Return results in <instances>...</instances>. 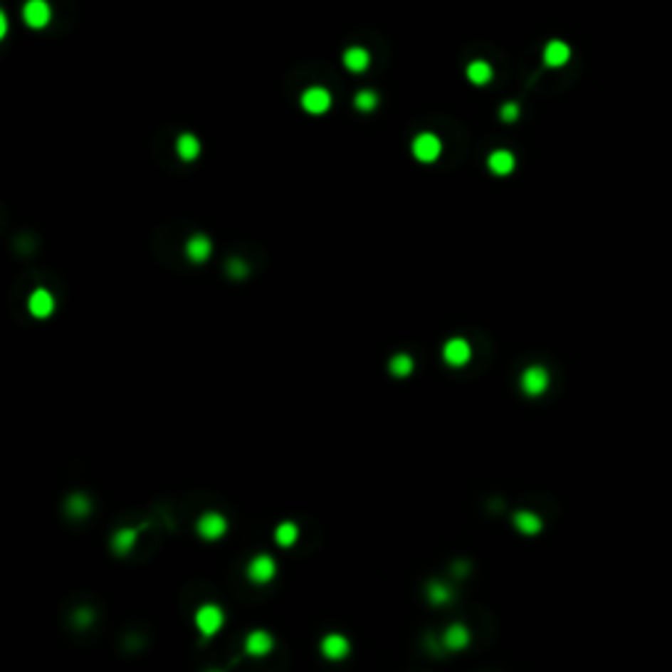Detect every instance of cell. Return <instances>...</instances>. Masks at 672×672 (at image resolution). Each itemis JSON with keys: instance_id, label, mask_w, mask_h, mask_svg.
Here are the masks:
<instances>
[{"instance_id": "1", "label": "cell", "mask_w": 672, "mask_h": 672, "mask_svg": "<svg viewBox=\"0 0 672 672\" xmlns=\"http://www.w3.org/2000/svg\"><path fill=\"white\" fill-rule=\"evenodd\" d=\"M552 384V376L544 365H528L520 373V389L525 397H541L546 394V389Z\"/></svg>"}, {"instance_id": "2", "label": "cell", "mask_w": 672, "mask_h": 672, "mask_svg": "<svg viewBox=\"0 0 672 672\" xmlns=\"http://www.w3.org/2000/svg\"><path fill=\"white\" fill-rule=\"evenodd\" d=\"M194 625L200 630L205 639L216 636L221 628H224V612H221L219 604H202L197 612H194Z\"/></svg>"}, {"instance_id": "3", "label": "cell", "mask_w": 672, "mask_h": 672, "mask_svg": "<svg viewBox=\"0 0 672 672\" xmlns=\"http://www.w3.org/2000/svg\"><path fill=\"white\" fill-rule=\"evenodd\" d=\"M412 155L418 163H436L441 158V140L431 132H423L412 140Z\"/></svg>"}, {"instance_id": "4", "label": "cell", "mask_w": 672, "mask_h": 672, "mask_svg": "<svg viewBox=\"0 0 672 672\" xmlns=\"http://www.w3.org/2000/svg\"><path fill=\"white\" fill-rule=\"evenodd\" d=\"M471 342L468 339H462V336H454V339H449L444 347H441V357H444V362L449 365V368H462V365H468L471 362Z\"/></svg>"}, {"instance_id": "5", "label": "cell", "mask_w": 672, "mask_h": 672, "mask_svg": "<svg viewBox=\"0 0 672 672\" xmlns=\"http://www.w3.org/2000/svg\"><path fill=\"white\" fill-rule=\"evenodd\" d=\"M21 19L29 29H45L51 24L53 11L48 6V0H26L24 9H21Z\"/></svg>"}, {"instance_id": "6", "label": "cell", "mask_w": 672, "mask_h": 672, "mask_svg": "<svg viewBox=\"0 0 672 672\" xmlns=\"http://www.w3.org/2000/svg\"><path fill=\"white\" fill-rule=\"evenodd\" d=\"M300 105H303V110L310 113V116H323V113L331 108V93H328L326 87H310V90L303 93Z\"/></svg>"}, {"instance_id": "7", "label": "cell", "mask_w": 672, "mask_h": 672, "mask_svg": "<svg viewBox=\"0 0 672 672\" xmlns=\"http://www.w3.org/2000/svg\"><path fill=\"white\" fill-rule=\"evenodd\" d=\"M229 530V520L221 513H205L200 515L197 520V533H200L205 541H219V538L226 536Z\"/></svg>"}, {"instance_id": "8", "label": "cell", "mask_w": 672, "mask_h": 672, "mask_svg": "<svg viewBox=\"0 0 672 672\" xmlns=\"http://www.w3.org/2000/svg\"><path fill=\"white\" fill-rule=\"evenodd\" d=\"M273 575H276V560L268 555H258L252 557L250 565H247V578L252 580V583H271L273 580Z\"/></svg>"}, {"instance_id": "9", "label": "cell", "mask_w": 672, "mask_h": 672, "mask_svg": "<svg viewBox=\"0 0 672 672\" xmlns=\"http://www.w3.org/2000/svg\"><path fill=\"white\" fill-rule=\"evenodd\" d=\"M320 654L326 656L328 662H342L350 654V641L342 633H328L326 639L320 641Z\"/></svg>"}, {"instance_id": "10", "label": "cell", "mask_w": 672, "mask_h": 672, "mask_svg": "<svg viewBox=\"0 0 672 672\" xmlns=\"http://www.w3.org/2000/svg\"><path fill=\"white\" fill-rule=\"evenodd\" d=\"M570 56H572L570 45H567V42H562V40H549V42H546L544 53H541L544 66H549V68H562L565 63L570 61Z\"/></svg>"}, {"instance_id": "11", "label": "cell", "mask_w": 672, "mask_h": 672, "mask_svg": "<svg viewBox=\"0 0 672 672\" xmlns=\"http://www.w3.org/2000/svg\"><path fill=\"white\" fill-rule=\"evenodd\" d=\"M26 308H29V313H32L34 318H48V315H53V310H56V300H53V294L48 292V289H34V292L29 294Z\"/></svg>"}, {"instance_id": "12", "label": "cell", "mask_w": 672, "mask_h": 672, "mask_svg": "<svg viewBox=\"0 0 672 672\" xmlns=\"http://www.w3.org/2000/svg\"><path fill=\"white\" fill-rule=\"evenodd\" d=\"M271 649H273V639H271L266 630H252V633H247L244 651L250 656H266L271 654Z\"/></svg>"}, {"instance_id": "13", "label": "cell", "mask_w": 672, "mask_h": 672, "mask_svg": "<svg viewBox=\"0 0 672 672\" xmlns=\"http://www.w3.org/2000/svg\"><path fill=\"white\" fill-rule=\"evenodd\" d=\"M486 166L494 177H510L515 171V155L510 150H494L486 158Z\"/></svg>"}, {"instance_id": "14", "label": "cell", "mask_w": 672, "mask_h": 672, "mask_svg": "<svg viewBox=\"0 0 672 672\" xmlns=\"http://www.w3.org/2000/svg\"><path fill=\"white\" fill-rule=\"evenodd\" d=\"M184 252L192 263H205L210 258V252H213V242L205 234H194L192 239H187Z\"/></svg>"}, {"instance_id": "15", "label": "cell", "mask_w": 672, "mask_h": 672, "mask_svg": "<svg viewBox=\"0 0 672 672\" xmlns=\"http://www.w3.org/2000/svg\"><path fill=\"white\" fill-rule=\"evenodd\" d=\"M465 76H468V82L476 84V87H486L491 79H494V68H491V63L483 58H476L468 63V68H465Z\"/></svg>"}, {"instance_id": "16", "label": "cell", "mask_w": 672, "mask_h": 672, "mask_svg": "<svg viewBox=\"0 0 672 672\" xmlns=\"http://www.w3.org/2000/svg\"><path fill=\"white\" fill-rule=\"evenodd\" d=\"M513 523H515V528L520 530L523 536H538V533H541V528H544V520H541L536 513H530V510H520V513H515Z\"/></svg>"}, {"instance_id": "17", "label": "cell", "mask_w": 672, "mask_h": 672, "mask_svg": "<svg viewBox=\"0 0 672 672\" xmlns=\"http://www.w3.org/2000/svg\"><path fill=\"white\" fill-rule=\"evenodd\" d=\"M342 63H345L347 71L362 74V71H368L370 66V53L365 51V48H350V51H345V56H342Z\"/></svg>"}, {"instance_id": "18", "label": "cell", "mask_w": 672, "mask_h": 672, "mask_svg": "<svg viewBox=\"0 0 672 672\" xmlns=\"http://www.w3.org/2000/svg\"><path fill=\"white\" fill-rule=\"evenodd\" d=\"M471 644V630L465 628L462 622H457V625H449L444 633V646L452 649V651H460V649H465Z\"/></svg>"}, {"instance_id": "19", "label": "cell", "mask_w": 672, "mask_h": 672, "mask_svg": "<svg viewBox=\"0 0 672 672\" xmlns=\"http://www.w3.org/2000/svg\"><path fill=\"white\" fill-rule=\"evenodd\" d=\"M135 541H137L135 528H121L113 533V538H110V549H113L116 555H129L132 546H135Z\"/></svg>"}, {"instance_id": "20", "label": "cell", "mask_w": 672, "mask_h": 672, "mask_svg": "<svg viewBox=\"0 0 672 672\" xmlns=\"http://www.w3.org/2000/svg\"><path fill=\"white\" fill-rule=\"evenodd\" d=\"M177 152H179V158L189 163V160H194L200 155V140L194 135H182L177 140Z\"/></svg>"}, {"instance_id": "21", "label": "cell", "mask_w": 672, "mask_h": 672, "mask_svg": "<svg viewBox=\"0 0 672 672\" xmlns=\"http://www.w3.org/2000/svg\"><path fill=\"white\" fill-rule=\"evenodd\" d=\"M273 538H276L278 546L289 549V546L297 544V538H300V528H297L294 523H281V525H276V530H273Z\"/></svg>"}, {"instance_id": "22", "label": "cell", "mask_w": 672, "mask_h": 672, "mask_svg": "<svg viewBox=\"0 0 672 672\" xmlns=\"http://www.w3.org/2000/svg\"><path fill=\"white\" fill-rule=\"evenodd\" d=\"M412 368H415V362H412L410 355H404V352L394 355V357H392V362H389V370H392V376H397V378L410 376Z\"/></svg>"}, {"instance_id": "23", "label": "cell", "mask_w": 672, "mask_h": 672, "mask_svg": "<svg viewBox=\"0 0 672 672\" xmlns=\"http://www.w3.org/2000/svg\"><path fill=\"white\" fill-rule=\"evenodd\" d=\"M66 510L71 518H87V513H90V499L84 494H71L66 502Z\"/></svg>"}, {"instance_id": "24", "label": "cell", "mask_w": 672, "mask_h": 672, "mask_svg": "<svg viewBox=\"0 0 672 672\" xmlns=\"http://www.w3.org/2000/svg\"><path fill=\"white\" fill-rule=\"evenodd\" d=\"M355 108L362 110V113H370V110L378 108V95L373 93V90H360V93L355 95Z\"/></svg>"}, {"instance_id": "25", "label": "cell", "mask_w": 672, "mask_h": 672, "mask_svg": "<svg viewBox=\"0 0 672 672\" xmlns=\"http://www.w3.org/2000/svg\"><path fill=\"white\" fill-rule=\"evenodd\" d=\"M449 597H452V594H449V588L441 586V583H431V586H429V599L434 602V604H446V602H449Z\"/></svg>"}, {"instance_id": "26", "label": "cell", "mask_w": 672, "mask_h": 672, "mask_svg": "<svg viewBox=\"0 0 672 672\" xmlns=\"http://www.w3.org/2000/svg\"><path fill=\"white\" fill-rule=\"evenodd\" d=\"M518 116H520V105H518V103H504L502 110H499V118H502L504 124L518 121Z\"/></svg>"}, {"instance_id": "27", "label": "cell", "mask_w": 672, "mask_h": 672, "mask_svg": "<svg viewBox=\"0 0 672 672\" xmlns=\"http://www.w3.org/2000/svg\"><path fill=\"white\" fill-rule=\"evenodd\" d=\"M229 273L234 278H242L244 273H247V266H244L242 261H229Z\"/></svg>"}, {"instance_id": "28", "label": "cell", "mask_w": 672, "mask_h": 672, "mask_svg": "<svg viewBox=\"0 0 672 672\" xmlns=\"http://www.w3.org/2000/svg\"><path fill=\"white\" fill-rule=\"evenodd\" d=\"M6 32H9V19L0 16V37H6Z\"/></svg>"}]
</instances>
